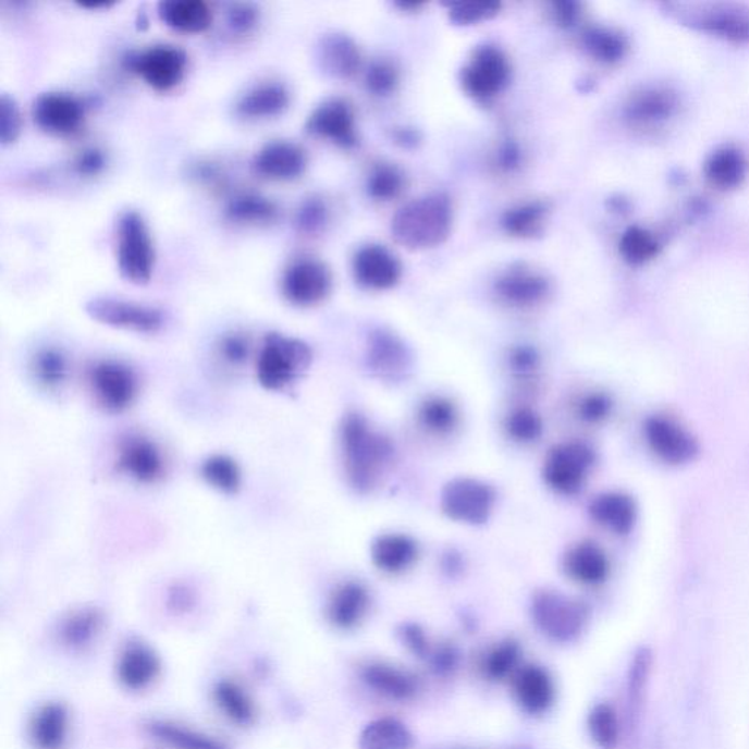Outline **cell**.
Returning <instances> with one entry per match:
<instances>
[{
	"label": "cell",
	"mask_w": 749,
	"mask_h": 749,
	"mask_svg": "<svg viewBox=\"0 0 749 749\" xmlns=\"http://www.w3.org/2000/svg\"><path fill=\"white\" fill-rule=\"evenodd\" d=\"M340 446L351 487L361 493L377 488L393 459L389 438L374 431L364 416L352 413L344 417L340 428Z\"/></svg>",
	"instance_id": "obj_1"
},
{
	"label": "cell",
	"mask_w": 749,
	"mask_h": 749,
	"mask_svg": "<svg viewBox=\"0 0 749 749\" xmlns=\"http://www.w3.org/2000/svg\"><path fill=\"white\" fill-rule=\"evenodd\" d=\"M454 210L449 195H423L400 208L391 221L394 241L408 250L437 248L449 240Z\"/></svg>",
	"instance_id": "obj_2"
},
{
	"label": "cell",
	"mask_w": 749,
	"mask_h": 749,
	"mask_svg": "<svg viewBox=\"0 0 749 749\" xmlns=\"http://www.w3.org/2000/svg\"><path fill=\"white\" fill-rule=\"evenodd\" d=\"M116 261L119 272L130 283H150L155 275L157 253L155 240L144 216L135 210L122 212L116 225Z\"/></svg>",
	"instance_id": "obj_3"
},
{
	"label": "cell",
	"mask_w": 749,
	"mask_h": 749,
	"mask_svg": "<svg viewBox=\"0 0 749 749\" xmlns=\"http://www.w3.org/2000/svg\"><path fill=\"white\" fill-rule=\"evenodd\" d=\"M312 360L308 344L280 333L268 334L257 357V380L262 389H287Z\"/></svg>",
	"instance_id": "obj_4"
},
{
	"label": "cell",
	"mask_w": 749,
	"mask_h": 749,
	"mask_svg": "<svg viewBox=\"0 0 749 749\" xmlns=\"http://www.w3.org/2000/svg\"><path fill=\"white\" fill-rule=\"evenodd\" d=\"M531 616L544 636L557 642L576 640L589 623V606L561 591H538L531 600Z\"/></svg>",
	"instance_id": "obj_5"
},
{
	"label": "cell",
	"mask_w": 749,
	"mask_h": 749,
	"mask_svg": "<svg viewBox=\"0 0 749 749\" xmlns=\"http://www.w3.org/2000/svg\"><path fill=\"white\" fill-rule=\"evenodd\" d=\"M595 464V453L585 442L569 441L553 446L543 464L548 487L562 495L580 492Z\"/></svg>",
	"instance_id": "obj_6"
},
{
	"label": "cell",
	"mask_w": 749,
	"mask_h": 749,
	"mask_svg": "<svg viewBox=\"0 0 749 749\" xmlns=\"http://www.w3.org/2000/svg\"><path fill=\"white\" fill-rule=\"evenodd\" d=\"M509 78V59L504 50L493 45L479 46L462 70L464 91L478 101L495 99L504 91Z\"/></svg>",
	"instance_id": "obj_7"
},
{
	"label": "cell",
	"mask_w": 749,
	"mask_h": 749,
	"mask_svg": "<svg viewBox=\"0 0 749 749\" xmlns=\"http://www.w3.org/2000/svg\"><path fill=\"white\" fill-rule=\"evenodd\" d=\"M85 312L103 326L138 334L159 333L164 326V315L160 309L121 297H93L85 305Z\"/></svg>",
	"instance_id": "obj_8"
},
{
	"label": "cell",
	"mask_w": 749,
	"mask_h": 749,
	"mask_svg": "<svg viewBox=\"0 0 749 749\" xmlns=\"http://www.w3.org/2000/svg\"><path fill=\"white\" fill-rule=\"evenodd\" d=\"M333 288L330 268L312 257L293 259L281 275L284 299L297 308H312L322 304Z\"/></svg>",
	"instance_id": "obj_9"
},
{
	"label": "cell",
	"mask_w": 749,
	"mask_h": 749,
	"mask_svg": "<svg viewBox=\"0 0 749 749\" xmlns=\"http://www.w3.org/2000/svg\"><path fill=\"white\" fill-rule=\"evenodd\" d=\"M495 504V489L478 479L451 480L441 493V508L446 517L464 525H483L491 517Z\"/></svg>",
	"instance_id": "obj_10"
},
{
	"label": "cell",
	"mask_w": 749,
	"mask_h": 749,
	"mask_svg": "<svg viewBox=\"0 0 749 749\" xmlns=\"http://www.w3.org/2000/svg\"><path fill=\"white\" fill-rule=\"evenodd\" d=\"M89 390L105 410L119 413L131 407L138 395V378L130 366L118 360H100L89 369Z\"/></svg>",
	"instance_id": "obj_11"
},
{
	"label": "cell",
	"mask_w": 749,
	"mask_h": 749,
	"mask_svg": "<svg viewBox=\"0 0 749 749\" xmlns=\"http://www.w3.org/2000/svg\"><path fill=\"white\" fill-rule=\"evenodd\" d=\"M130 67L148 87L169 93L185 79L187 57L172 45H156L130 59Z\"/></svg>",
	"instance_id": "obj_12"
},
{
	"label": "cell",
	"mask_w": 749,
	"mask_h": 749,
	"mask_svg": "<svg viewBox=\"0 0 749 749\" xmlns=\"http://www.w3.org/2000/svg\"><path fill=\"white\" fill-rule=\"evenodd\" d=\"M33 118L46 134L71 136L84 125L85 106L74 94L49 91L34 101Z\"/></svg>",
	"instance_id": "obj_13"
},
{
	"label": "cell",
	"mask_w": 749,
	"mask_h": 749,
	"mask_svg": "<svg viewBox=\"0 0 749 749\" xmlns=\"http://www.w3.org/2000/svg\"><path fill=\"white\" fill-rule=\"evenodd\" d=\"M306 131L317 138L330 140L344 150H352L359 144L355 109L347 100L339 97L323 101L310 113Z\"/></svg>",
	"instance_id": "obj_14"
},
{
	"label": "cell",
	"mask_w": 749,
	"mask_h": 749,
	"mask_svg": "<svg viewBox=\"0 0 749 749\" xmlns=\"http://www.w3.org/2000/svg\"><path fill=\"white\" fill-rule=\"evenodd\" d=\"M118 467L136 483L156 484L164 478L165 458L156 441L135 433L119 444Z\"/></svg>",
	"instance_id": "obj_15"
},
{
	"label": "cell",
	"mask_w": 749,
	"mask_h": 749,
	"mask_svg": "<svg viewBox=\"0 0 749 749\" xmlns=\"http://www.w3.org/2000/svg\"><path fill=\"white\" fill-rule=\"evenodd\" d=\"M308 168V155L299 144L287 139H274L263 144L253 160L257 176L270 182H293L304 176Z\"/></svg>",
	"instance_id": "obj_16"
},
{
	"label": "cell",
	"mask_w": 749,
	"mask_h": 749,
	"mask_svg": "<svg viewBox=\"0 0 749 749\" xmlns=\"http://www.w3.org/2000/svg\"><path fill=\"white\" fill-rule=\"evenodd\" d=\"M495 293L511 308H535L548 299L551 281L542 272L518 263L498 277Z\"/></svg>",
	"instance_id": "obj_17"
},
{
	"label": "cell",
	"mask_w": 749,
	"mask_h": 749,
	"mask_svg": "<svg viewBox=\"0 0 749 749\" xmlns=\"http://www.w3.org/2000/svg\"><path fill=\"white\" fill-rule=\"evenodd\" d=\"M644 435L651 451L665 463H688L698 453L696 438L670 417L653 416L647 419Z\"/></svg>",
	"instance_id": "obj_18"
},
{
	"label": "cell",
	"mask_w": 749,
	"mask_h": 749,
	"mask_svg": "<svg viewBox=\"0 0 749 749\" xmlns=\"http://www.w3.org/2000/svg\"><path fill=\"white\" fill-rule=\"evenodd\" d=\"M353 274L361 287L389 291L402 280L403 267L384 246L366 245L353 258Z\"/></svg>",
	"instance_id": "obj_19"
},
{
	"label": "cell",
	"mask_w": 749,
	"mask_h": 749,
	"mask_svg": "<svg viewBox=\"0 0 749 749\" xmlns=\"http://www.w3.org/2000/svg\"><path fill=\"white\" fill-rule=\"evenodd\" d=\"M292 103L291 89L280 81H262L246 89L236 101L237 116L249 122L270 121L284 114Z\"/></svg>",
	"instance_id": "obj_20"
},
{
	"label": "cell",
	"mask_w": 749,
	"mask_h": 749,
	"mask_svg": "<svg viewBox=\"0 0 749 749\" xmlns=\"http://www.w3.org/2000/svg\"><path fill=\"white\" fill-rule=\"evenodd\" d=\"M369 368L381 380L398 381L410 369V353L402 340L390 331L378 330L370 335L368 347Z\"/></svg>",
	"instance_id": "obj_21"
},
{
	"label": "cell",
	"mask_w": 749,
	"mask_h": 749,
	"mask_svg": "<svg viewBox=\"0 0 749 749\" xmlns=\"http://www.w3.org/2000/svg\"><path fill=\"white\" fill-rule=\"evenodd\" d=\"M654 654L649 647H640L633 654L627 675V732L629 739L636 738L644 712Z\"/></svg>",
	"instance_id": "obj_22"
},
{
	"label": "cell",
	"mask_w": 749,
	"mask_h": 749,
	"mask_svg": "<svg viewBox=\"0 0 749 749\" xmlns=\"http://www.w3.org/2000/svg\"><path fill=\"white\" fill-rule=\"evenodd\" d=\"M321 70L335 79H352L359 74L361 53L359 46L346 34H327L318 45Z\"/></svg>",
	"instance_id": "obj_23"
},
{
	"label": "cell",
	"mask_w": 749,
	"mask_h": 749,
	"mask_svg": "<svg viewBox=\"0 0 749 749\" xmlns=\"http://www.w3.org/2000/svg\"><path fill=\"white\" fill-rule=\"evenodd\" d=\"M161 672L159 655L143 642H130L118 661V679L131 691L150 687Z\"/></svg>",
	"instance_id": "obj_24"
},
{
	"label": "cell",
	"mask_w": 749,
	"mask_h": 749,
	"mask_svg": "<svg viewBox=\"0 0 749 749\" xmlns=\"http://www.w3.org/2000/svg\"><path fill=\"white\" fill-rule=\"evenodd\" d=\"M369 606L368 589L359 581H346L335 587L328 600V619L334 627L352 629L364 621Z\"/></svg>",
	"instance_id": "obj_25"
},
{
	"label": "cell",
	"mask_w": 749,
	"mask_h": 749,
	"mask_svg": "<svg viewBox=\"0 0 749 749\" xmlns=\"http://www.w3.org/2000/svg\"><path fill=\"white\" fill-rule=\"evenodd\" d=\"M70 738V713L65 705H41L29 722V740L36 749H63Z\"/></svg>",
	"instance_id": "obj_26"
},
{
	"label": "cell",
	"mask_w": 749,
	"mask_h": 749,
	"mask_svg": "<svg viewBox=\"0 0 749 749\" xmlns=\"http://www.w3.org/2000/svg\"><path fill=\"white\" fill-rule=\"evenodd\" d=\"M567 576L585 586H599L606 581L611 564L603 549L594 542H580L564 556Z\"/></svg>",
	"instance_id": "obj_27"
},
{
	"label": "cell",
	"mask_w": 749,
	"mask_h": 749,
	"mask_svg": "<svg viewBox=\"0 0 749 749\" xmlns=\"http://www.w3.org/2000/svg\"><path fill=\"white\" fill-rule=\"evenodd\" d=\"M159 16L174 32L201 34L211 28L214 12L204 0H165L159 3Z\"/></svg>",
	"instance_id": "obj_28"
},
{
	"label": "cell",
	"mask_w": 749,
	"mask_h": 749,
	"mask_svg": "<svg viewBox=\"0 0 749 749\" xmlns=\"http://www.w3.org/2000/svg\"><path fill=\"white\" fill-rule=\"evenodd\" d=\"M591 518L612 533L627 535L637 521V506L631 496L623 492H606L590 504Z\"/></svg>",
	"instance_id": "obj_29"
},
{
	"label": "cell",
	"mask_w": 749,
	"mask_h": 749,
	"mask_svg": "<svg viewBox=\"0 0 749 749\" xmlns=\"http://www.w3.org/2000/svg\"><path fill=\"white\" fill-rule=\"evenodd\" d=\"M370 556L374 567L386 574H402L416 564L419 544L407 535H382L374 540Z\"/></svg>",
	"instance_id": "obj_30"
},
{
	"label": "cell",
	"mask_w": 749,
	"mask_h": 749,
	"mask_svg": "<svg viewBox=\"0 0 749 749\" xmlns=\"http://www.w3.org/2000/svg\"><path fill=\"white\" fill-rule=\"evenodd\" d=\"M514 693L526 712L540 714L551 708L555 689L547 671L538 666H526L515 675Z\"/></svg>",
	"instance_id": "obj_31"
},
{
	"label": "cell",
	"mask_w": 749,
	"mask_h": 749,
	"mask_svg": "<svg viewBox=\"0 0 749 749\" xmlns=\"http://www.w3.org/2000/svg\"><path fill=\"white\" fill-rule=\"evenodd\" d=\"M105 627V616L99 609H75L59 624V640L71 650H84L91 646Z\"/></svg>",
	"instance_id": "obj_32"
},
{
	"label": "cell",
	"mask_w": 749,
	"mask_h": 749,
	"mask_svg": "<svg viewBox=\"0 0 749 749\" xmlns=\"http://www.w3.org/2000/svg\"><path fill=\"white\" fill-rule=\"evenodd\" d=\"M279 207L271 199L253 193L234 195L225 207V217L232 223L240 225H270L279 219Z\"/></svg>",
	"instance_id": "obj_33"
},
{
	"label": "cell",
	"mask_w": 749,
	"mask_h": 749,
	"mask_svg": "<svg viewBox=\"0 0 749 749\" xmlns=\"http://www.w3.org/2000/svg\"><path fill=\"white\" fill-rule=\"evenodd\" d=\"M361 676L374 692L391 698V700H408L416 693L415 678L407 672L385 665V663H370L365 667Z\"/></svg>",
	"instance_id": "obj_34"
},
{
	"label": "cell",
	"mask_w": 749,
	"mask_h": 749,
	"mask_svg": "<svg viewBox=\"0 0 749 749\" xmlns=\"http://www.w3.org/2000/svg\"><path fill=\"white\" fill-rule=\"evenodd\" d=\"M29 372L40 389L58 391L66 384L67 378H70V359L62 348L42 347L33 356Z\"/></svg>",
	"instance_id": "obj_35"
},
{
	"label": "cell",
	"mask_w": 749,
	"mask_h": 749,
	"mask_svg": "<svg viewBox=\"0 0 749 749\" xmlns=\"http://www.w3.org/2000/svg\"><path fill=\"white\" fill-rule=\"evenodd\" d=\"M148 734L172 749H228L214 736L168 721H155L147 725Z\"/></svg>",
	"instance_id": "obj_36"
},
{
	"label": "cell",
	"mask_w": 749,
	"mask_h": 749,
	"mask_svg": "<svg viewBox=\"0 0 749 749\" xmlns=\"http://www.w3.org/2000/svg\"><path fill=\"white\" fill-rule=\"evenodd\" d=\"M548 212V206L543 202L520 204L505 211L501 225L509 236L518 237V240H535L543 233Z\"/></svg>",
	"instance_id": "obj_37"
},
{
	"label": "cell",
	"mask_w": 749,
	"mask_h": 749,
	"mask_svg": "<svg viewBox=\"0 0 749 749\" xmlns=\"http://www.w3.org/2000/svg\"><path fill=\"white\" fill-rule=\"evenodd\" d=\"M415 739L410 730L395 719L370 722L360 734V749H412Z\"/></svg>",
	"instance_id": "obj_38"
},
{
	"label": "cell",
	"mask_w": 749,
	"mask_h": 749,
	"mask_svg": "<svg viewBox=\"0 0 749 749\" xmlns=\"http://www.w3.org/2000/svg\"><path fill=\"white\" fill-rule=\"evenodd\" d=\"M214 700L220 712L236 725H249L257 716L253 698L233 680L224 679L216 685Z\"/></svg>",
	"instance_id": "obj_39"
},
{
	"label": "cell",
	"mask_w": 749,
	"mask_h": 749,
	"mask_svg": "<svg viewBox=\"0 0 749 749\" xmlns=\"http://www.w3.org/2000/svg\"><path fill=\"white\" fill-rule=\"evenodd\" d=\"M417 419L432 435L446 437L458 428L459 412L453 400L433 395L420 404Z\"/></svg>",
	"instance_id": "obj_40"
},
{
	"label": "cell",
	"mask_w": 749,
	"mask_h": 749,
	"mask_svg": "<svg viewBox=\"0 0 749 749\" xmlns=\"http://www.w3.org/2000/svg\"><path fill=\"white\" fill-rule=\"evenodd\" d=\"M201 475L208 487L221 493L233 495L241 489V468L229 455L216 454L208 457L202 463Z\"/></svg>",
	"instance_id": "obj_41"
},
{
	"label": "cell",
	"mask_w": 749,
	"mask_h": 749,
	"mask_svg": "<svg viewBox=\"0 0 749 749\" xmlns=\"http://www.w3.org/2000/svg\"><path fill=\"white\" fill-rule=\"evenodd\" d=\"M589 732L600 749L618 748L623 727L616 710L607 702L594 705L589 714Z\"/></svg>",
	"instance_id": "obj_42"
},
{
	"label": "cell",
	"mask_w": 749,
	"mask_h": 749,
	"mask_svg": "<svg viewBox=\"0 0 749 749\" xmlns=\"http://www.w3.org/2000/svg\"><path fill=\"white\" fill-rule=\"evenodd\" d=\"M506 435L520 444H533L543 435V420L530 407H517L505 417Z\"/></svg>",
	"instance_id": "obj_43"
},
{
	"label": "cell",
	"mask_w": 749,
	"mask_h": 749,
	"mask_svg": "<svg viewBox=\"0 0 749 749\" xmlns=\"http://www.w3.org/2000/svg\"><path fill=\"white\" fill-rule=\"evenodd\" d=\"M406 177L402 170L393 164L381 163L372 170L368 181L370 198L377 201H391L403 193Z\"/></svg>",
	"instance_id": "obj_44"
},
{
	"label": "cell",
	"mask_w": 749,
	"mask_h": 749,
	"mask_svg": "<svg viewBox=\"0 0 749 749\" xmlns=\"http://www.w3.org/2000/svg\"><path fill=\"white\" fill-rule=\"evenodd\" d=\"M744 157L735 150L717 151L708 164V176L714 185L730 187L739 183L745 174Z\"/></svg>",
	"instance_id": "obj_45"
},
{
	"label": "cell",
	"mask_w": 749,
	"mask_h": 749,
	"mask_svg": "<svg viewBox=\"0 0 749 749\" xmlns=\"http://www.w3.org/2000/svg\"><path fill=\"white\" fill-rule=\"evenodd\" d=\"M328 221H330V208L326 199L319 195L304 199L297 208L295 224L297 232L304 236H317L326 230Z\"/></svg>",
	"instance_id": "obj_46"
},
{
	"label": "cell",
	"mask_w": 749,
	"mask_h": 749,
	"mask_svg": "<svg viewBox=\"0 0 749 749\" xmlns=\"http://www.w3.org/2000/svg\"><path fill=\"white\" fill-rule=\"evenodd\" d=\"M502 8L501 2H492V0H471V2H453L449 5V16L455 25L459 27H470L495 19L500 14Z\"/></svg>",
	"instance_id": "obj_47"
},
{
	"label": "cell",
	"mask_w": 749,
	"mask_h": 749,
	"mask_svg": "<svg viewBox=\"0 0 749 749\" xmlns=\"http://www.w3.org/2000/svg\"><path fill=\"white\" fill-rule=\"evenodd\" d=\"M520 661V647L513 641L498 644L484 658L483 671L488 678L505 679L515 671Z\"/></svg>",
	"instance_id": "obj_48"
},
{
	"label": "cell",
	"mask_w": 749,
	"mask_h": 749,
	"mask_svg": "<svg viewBox=\"0 0 749 749\" xmlns=\"http://www.w3.org/2000/svg\"><path fill=\"white\" fill-rule=\"evenodd\" d=\"M585 46L595 59L602 62L618 61L624 53V41L618 34L593 28L585 34Z\"/></svg>",
	"instance_id": "obj_49"
},
{
	"label": "cell",
	"mask_w": 749,
	"mask_h": 749,
	"mask_svg": "<svg viewBox=\"0 0 749 749\" xmlns=\"http://www.w3.org/2000/svg\"><path fill=\"white\" fill-rule=\"evenodd\" d=\"M621 254L631 263L649 261L658 250L655 240L646 230L633 228L624 233L619 244Z\"/></svg>",
	"instance_id": "obj_50"
},
{
	"label": "cell",
	"mask_w": 749,
	"mask_h": 749,
	"mask_svg": "<svg viewBox=\"0 0 749 749\" xmlns=\"http://www.w3.org/2000/svg\"><path fill=\"white\" fill-rule=\"evenodd\" d=\"M365 84L368 91L372 93L373 96H390L400 84L397 66L389 61L373 62L366 71Z\"/></svg>",
	"instance_id": "obj_51"
},
{
	"label": "cell",
	"mask_w": 749,
	"mask_h": 749,
	"mask_svg": "<svg viewBox=\"0 0 749 749\" xmlns=\"http://www.w3.org/2000/svg\"><path fill=\"white\" fill-rule=\"evenodd\" d=\"M23 132V114L14 97L3 94L0 99V144L3 147L16 143Z\"/></svg>",
	"instance_id": "obj_52"
},
{
	"label": "cell",
	"mask_w": 749,
	"mask_h": 749,
	"mask_svg": "<svg viewBox=\"0 0 749 749\" xmlns=\"http://www.w3.org/2000/svg\"><path fill=\"white\" fill-rule=\"evenodd\" d=\"M250 348H253V343H250L249 335L241 333V331H233V333L221 337L217 353L229 368H241L249 359Z\"/></svg>",
	"instance_id": "obj_53"
},
{
	"label": "cell",
	"mask_w": 749,
	"mask_h": 749,
	"mask_svg": "<svg viewBox=\"0 0 749 749\" xmlns=\"http://www.w3.org/2000/svg\"><path fill=\"white\" fill-rule=\"evenodd\" d=\"M259 10L254 3L236 2L230 3L228 10V25L230 32L240 34V36H248L255 28L258 27Z\"/></svg>",
	"instance_id": "obj_54"
},
{
	"label": "cell",
	"mask_w": 749,
	"mask_h": 749,
	"mask_svg": "<svg viewBox=\"0 0 749 749\" xmlns=\"http://www.w3.org/2000/svg\"><path fill=\"white\" fill-rule=\"evenodd\" d=\"M671 101L666 97L654 96V94H649V96L641 97L636 103L631 106V116L637 119V121H653V119L665 116L670 113Z\"/></svg>",
	"instance_id": "obj_55"
},
{
	"label": "cell",
	"mask_w": 749,
	"mask_h": 749,
	"mask_svg": "<svg viewBox=\"0 0 749 749\" xmlns=\"http://www.w3.org/2000/svg\"><path fill=\"white\" fill-rule=\"evenodd\" d=\"M612 403L607 395L593 393L586 395L578 404V416L587 423H599L611 413Z\"/></svg>",
	"instance_id": "obj_56"
},
{
	"label": "cell",
	"mask_w": 749,
	"mask_h": 749,
	"mask_svg": "<svg viewBox=\"0 0 749 749\" xmlns=\"http://www.w3.org/2000/svg\"><path fill=\"white\" fill-rule=\"evenodd\" d=\"M511 366H513L514 372L523 380L533 377V373L539 368L538 353L529 346L515 347L511 352Z\"/></svg>",
	"instance_id": "obj_57"
},
{
	"label": "cell",
	"mask_w": 749,
	"mask_h": 749,
	"mask_svg": "<svg viewBox=\"0 0 749 749\" xmlns=\"http://www.w3.org/2000/svg\"><path fill=\"white\" fill-rule=\"evenodd\" d=\"M74 165L83 176H97L106 169V157L99 148H85L76 156Z\"/></svg>",
	"instance_id": "obj_58"
},
{
	"label": "cell",
	"mask_w": 749,
	"mask_h": 749,
	"mask_svg": "<svg viewBox=\"0 0 749 749\" xmlns=\"http://www.w3.org/2000/svg\"><path fill=\"white\" fill-rule=\"evenodd\" d=\"M551 14L556 25L562 28H572L576 25L578 16H580V5L572 0H564V2H553L551 5Z\"/></svg>",
	"instance_id": "obj_59"
},
{
	"label": "cell",
	"mask_w": 749,
	"mask_h": 749,
	"mask_svg": "<svg viewBox=\"0 0 749 749\" xmlns=\"http://www.w3.org/2000/svg\"><path fill=\"white\" fill-rule=\"evenodd\" d=\"M523 160L520 147L515 143H506L502 146L500 155H498V165L504 172H514L520 168Z\"/></svg>",
	"instance_id": "obj_60"
},
{
	"label": "cell",
	"mask_w": 749,
	"mask_h": 749,
	"mask_svg": "<svg viewBox=\"0 0 749 749\" xmlns=\"http://www.w3.org/2000/svg\"><path fill=\"white\" fill-rule=\"evenodd\" d=\"M404 637H406L407 644L415 650V653L423 654L428 650L427 638L423 633L417 627H408L404 629Z\"/></svg>",
	"instance_id": "obj_61"
},
{
	"label": "cell",
	"mask_w": 749,
	"mask_h": 749,
	"mask_svg": "<svg viewBox=\"0 0 749 749\" xmlns=\"http://www.w3.org/2000/svg\"><path fill=\"white\" fill-rule=\"evenodd\" d=\"M395 143L404 148L416 147L420 143L419 132L415 130H408V127H402L394 132Z\"/></svg>",
	"instance_id": "obj_62"
},
{
	"label": "cell",
	"mask_w": 749,
	"mask_h": 749,
	"mask_svg": "<svg viewBox=\"0 0 749 749\" xmlns=\"http://www.w3.org/2000/svg\"><path fill=\"white\" fill-rule=\"evenodd\" d=\"M423 5H425L423 2H397V3H395V7H397L400 11H404V12L420 11L421 8H423Z\"/></svg>",
	"instance_id": "obj_63"
},
{
	"label": "cell",
	"mask_w": 749,
	"mask_h": 749,
	"mask_svg": "<svg viewBox=\"0 0 749 749\" xmlns=\"http://www.w3.org/2000/svg\"><path fill=\"white\" fill-rule=\"evenodd\" d=\"M79 7L83 8H88V10H101V8H108L113 7L112 2H106V0H101V2H93V0H88V2H79Z\"/></svg>",
	"instance_id": "obj_64"
}]
</instances>
